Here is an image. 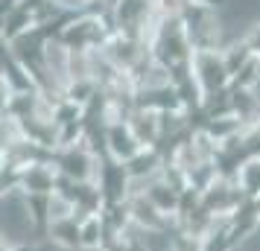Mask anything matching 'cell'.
<instances>
[{"label": "cell", "instance_id": "obj_1", "mask_svg": "<svg viewBox=\"0 0 260 251\" xmlns=\"http://www.w3.org/2000/svg\"><path fill=\"white\" fill-rule=\"evenodd\" d=\"M219 21L231 35L246 32L260 21V0H228L225 9L219 12Z\"/></svg>", "mask_w": 260, "mask_h": 251}, {"label": "cell", "instance_id": "obj_2", "mask_svg": "<svg viewBox=\"0 0 260 251\" xmlns=\"http://www.w3.org/2000/svg\"><path fill=\"white\" fill-rule=\"evenodd\" d=\"M257 94H260V85H257Z\"/></svg>", "mask_w": 260, "mask_h": 251}]
</instances>
